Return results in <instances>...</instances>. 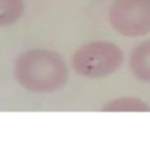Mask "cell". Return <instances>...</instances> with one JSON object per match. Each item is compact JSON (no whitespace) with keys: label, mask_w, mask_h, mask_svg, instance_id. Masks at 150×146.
I'll return each instance as SVG.
<instances>
[{"label":"cell","mask_w":150,"mask_h":146,"mask_svg":"<svg viewBox=\"0 0 150 146\" xmlns=\"http://www.w3.org/2000/svg\"><path fill=\"white\" fill-rule=\"evenodd\" d=\"M13 76L20 86L30 92L52 93L66 85L69 71L59 53L46 48H34L16 57Z\"/></svg>","instance_id":"6da1fadb"},{"label":"cell","mask_w":150,"mask_h":146,"mask_svg":"<svg viewBox=\"0 0 150 146\" xmlns=\"http://www.w3.org/2000/svg\"><path fill=\"white\" fill-rule=\"evenodd\" d=\"M123 51L110 41H90L79 47L71 57L74 71L84 78H104L115 74L123 63Z\"/></svg>","instance_id":"7a4b0ae2"},{"label":"cell","mask_w":150,"mask_h":146,"mask_svg":"<svg viewBox=\"0 0 150 146\" xmlns=\"http://www.w3.org/2000/svg\"><path fill=\"white\" fill-rule=\"evenodd\" d=\"M108 20L122 36L138 37L150 34V0H112Z\"/></svg>","instance_id":"3957f363"},{"label":"cell","mask_w":150,"mask_h":146,"mask_svg":"<svg viewBox=\"0 0 150 146\" xmlns=\"http://www.w3.org/2000/svg\"><path fill=\"white\" fill-rule=\"evenodd\" d=\"M129 69L136 79L150 83V39L132 49L129 56Z\"/></svg>","instance_id":"277c9868"},{"label":"cell","mask_w":150,"mask_h":146,"mask_svg":"<svg viewBox=\"0 0 150 146\" xmlns=\"http://www.w3.org/2000/svg\"><path fill=\"white\" fill-rule=\"evenodd\" d=\"M102 111L107 112H149L150 105L141 98L124 96L115 98L103 105Z\"/></svg>","instance_id":"5b68a950"},{"label":"cell","mask_w":150,"mask_h":146,"mask_svg":"<svg viewBox=\"0 0 150 146\" xmlns=\"http://www.w3.org/2000/svg\"><path fill=\"white\" fill-rule=\"evenodd\" d=\"M23 0H0V27L15 23L23 14Z\"/></svg>","instance_id":"8992f818"}]
</instances>
